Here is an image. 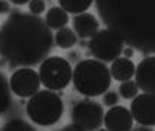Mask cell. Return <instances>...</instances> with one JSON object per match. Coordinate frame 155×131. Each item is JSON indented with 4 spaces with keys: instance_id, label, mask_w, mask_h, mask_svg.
<instances>
[{
    "instance_id": "14",
    "label": "cell",
    "mask_w": 155,
    "mask_h": 131,
    "mask_svg": "<svg viewBox=\"0 0 155 131\" xmlns=\"http://www.w3.org/2000/svg\"><path fill=\"white\" fill-rule=\"evenodd\" d=\"M68 22H70V16L60 6L51 7L47 12V16H45V23L48 25L49 29H54V31L60 29V28L67 26Z\"/></svg>"
},
{
    "instance_id": "7",
    "label": "cell",
    "mask_w": 155,
    "mask_h": 131,
    "mask_svg": "<svg viewBox=\"0 0 155 131\" xmlns=\"http://www.w3.org/2000/svg\"><path fill=\"white\" fill-rule=\"evenodd\" d=\"M104 111L99 102L91 99L78 101L71 109V122L80 127L83 131L99 130L103 125Z\"/></svg>"
},
{
    "instance_id": "12",
    "label": "cell",
    "mask_w": 155,
    "mask_h": 131,
    "mask_svg": "<svg viewBox=\"0 0 155 131\" xmlns=\"http://www.w3.org/2000/svg\"><path fill=\"white\" fill-rule=\"evenodd\" d=\"M100 29V22L94 15L83 12L77 13L73 18V31L81 40H88Z\"/></svg>"
},
{
    "instance_id": "1",
    "label": "cell",
    "mask_w": 155,
    "mask_h": 131,
    "mask_svg": "<svg viewBox=\"0 0 155 131\" xmlns=\"http://www.w3.org/2000/svg\"><path fill=\"white\" fill-rule=\"evenodd\" d=\"M45 19L26 12L12 13L0 26V57L10 67H34L54 48Z\"/></svg>"
},
{
    "instance_id": "26",
    "label": "cell",
    "mask_w": 155,
    "mask_h": 131,
    "mask_svg": "<svg viewBox=\"0 0 155 131\" xmlns=\"http://www.w3.org/2000/svg\"><path fill=\"white\" fill-rule=\"evenodd\" d=\"M9 2L16 5V6H22V5H28L29 3V0H9Z\"/></svg>"
},
{
    "instance_id": "4",
    "label": "cell",
    "mask_w": 155,
    "mask_h": 131,
    "mask_svg": "<svg viewBox=\"0 0 155 131\" xmlns=\"http://www.w3.org/2000/svg\"><path fill=\"white\" fill-rule=\"evenodd\" d=\"M28 118L39 127H51L61 119L64 114V101L55 90L42 89L29 98L26 104Z\"/></svg>"
},
{
    "instance_id": "16",
    "label": "cell",
    "mask_w": 155,
    "mask_h": 131,
    "mask_svg": "<svg viewBox=\"0 0 155 131\" xmlns=\"http://www.w3.org/2000/svg\"><path fill=\"white\" fill-rule=\"evenodd\" d=\"M10 106H12V90L7 77L0 70V115L6 114L10 109Z\"/></svg>"
},
{
    "instance_id": "6",
    "label": "cell",
    "mask_w": 155,
    "mask_h": 131,
    "mask_svg": "<svg viewBox=\"0 0 155 131\" xmlns=\"http://www.w3.org/2000/svg\"><path fill=\"white\" fill-rule=\"evenodd\" d=\"M88 53L96 60L103 63H112L120 57L125 41L113 29H99L91 38H88Z\"/></svg>"
},
{
    "instance_id": "11",
    "label": "cell",
    "mask_w": 155,
    "mask_h": 131,
    "mask_svg": "<svg viewBox=\"0 0 155 131\" xmlns=\"http://www.w3.org/2000/svg\"><path fill=\"white\" fill-rule=\"evenodd\" d=\"M135 83L139 90L147 93L155 92V57L149 54L141 63L135 66Z\"/></svg>"
},
{
    "instance_id": "10",
    "label": "cell",
    "mask_w": 155,
    "mask_h": 131,
    "mask_svg": "<svg viewBox=\"0 0 155 131\" xmlns=\"http://www.w3.org/2000/svg\"><path fill=\"white\" fill-rule=\"evenodd\" d=\"M103 125L109 131H129L134 128V118L125 106H110L103 115Z\"/></svg>"
},
{
    "instance_id": "20",
    "label": "cell",
    "mask_w": 155,
    "mask_h": 131,
    "mask_svg": "<svg viewBox=\"0 0 155 131\" xmlns=\"http://www.w3.org/2000/svg\"><path fill=\"white\" fill-rule=\"evenodd\" d=\"M28 7H29V13L35 15V16H41L45 12L47 5H45V0H29Z\"/></svg>"
},
{
    "instance_id": "25",
    "label": "cell",
    "mask_w": 155,
    "mask_h": 131,
    "mask_svg": "<svg viewBox=\"0 0 155 131\" xmlns=\"http://www.w3.org/2000/svg\"><path fill=\"white\" fill-rule=\"evenodd\" d=\"M62 130H64V131H83L80 127H78L77 124H74V122H71V124L65 125V127H64Z\"/></svg>"
},
{
    "instance_id": "9",
    "label": "cell",
    "mask_w": 155,
    "mask_h": 131,
    "mask_svg": "<svg viewBox=\"0 0 155 131\" xmlns=\"http://www.w3.org/2000/svg\"><path fill=\"white\" fill-rule=\"evenodd\" d=\"M130 115L134 122L139 125L154 127L155 125V95L154 93H138L130 99Z\"/></svg>"
},
{
    "instance_id": "23",
    "label": "cell",
    "mask_w": 155,
    "mask_h": 131,
    "mask_svg": "<svg viewBox=\"0 0 155 131\" xmlns=\"http://www.w3.org/2000/svg\"><path fill=\"white\" fill-rule=\"evenodd\" d=\"M122 54H123V57H126V58H132L134 54H135V50H134V47H123Z\"/></svg>"
},
{
    "instance_id": "2",
    "label": "cell",
    "mask_w": 155,
    "mask_h": 131,
    "mask_svg": "<svg viewBox=\"0 0 155 131\" xmlns=\"http://www.w3.org/2000/svg\"><path fill=\"white\" fill-rule=\"evenodd\" d=\"M100 18L125 44L143 54L155 45V0H96Z\"/></svg>"
},
{
    "instance_id": "3",
    "label": "cell",
    "mask_w": 155,
    "mask_h": 131,
    "mask_svg": "<svg viewBox=\"0 0 155 131\" xmlns=\"http://www.w3.org/2000/svg\"><path fill=\"white\" fill-rule=\"evenodd\" d=\"M71 83L74 89L86 98H96L103 95L112 84V76L106 63L96 58H86L77 61Z\"/></svg>"
},
{
    "instance_id": "21",
    "label": "cell",
    "mask_w": 155,
    "mask_h": 131,
    "mask_svg": "<svg viewBox=\"0 0 155 131\" xmlns=\"http://www.w3.org/2000/svg\"><path fill=\"white\" fill-rule=\"evenodd\" d=\"M103 104L106 105V106H115V105L119 104V93H116L113 90H106L104 93H103Z\"/></svg>"
},
{
    "instance_id": "22",
    "label": "cell",
    "mask_w": 155,
    "mask_h": 131,
    "mask_svg": "<svg viewBox=\"0 0 155 131\" xmlns=\"http://www.w3.org/2000/svg\"><path fill=\"white\" fill-rule=\"evenodd\" d=\"M10 12V5L7 0H0V13L5 15V13H9Z\"/></svg>"
},
{
    "instance_id": "8",
    "label": "cell",
    "mask_w": 155,
    "mask_h": 131,
    "mask_svg": "<svg viewBox=\"0 0 155 131\" xmlns=\"http://www.w3.org/2000/svg\"><path fill=\"white\" fill-rule=\"evenodd\" d=\"M12 93L20 99H29L41 89V79L38 71L32 67H18L9 79Z\"/></svg>"
},
{
    "instance_id": "19",
    "label": "cell",
    "mask_w": 155,
    "mask_h": 131,
    "mask_svg": "<svg viewBox=\"0 0 155 131\" xmlns=\"http://www.w3.org/2000/svg\"><path fill=\"white\" fill-rule=\"evenodd\" d=\"M35 128L32 124H29L23 119H9L7 122L3 124L2 131H35Z\"/></svg>"
},
{
    "instance_id": "13",
    "label": "cell",
    "mask_w": 155,
    "mask_h": 131,
    "mask_svg": "<svg viewBox=\"0 0 155 131\" xmlns=\"http://www.w3.org/2000/svg\"><path fill=\"white\" fill-rule=\"evenodd\" d=\"M109 71H110L112 79H115L116 82L129 80L135 74V64L130 58H126L122 55V57H117L112 61Z\"/></svg>"
},
{
    "instance_id": "17",
    "label": "cell",
    "mask_w": 155,
    "mask_h": 131,
    "mask_svg": "<svg viewBox=\"0 0 155 131\" xmlns=\"http://www.w3.org/2000/svg\"><path fill=\"white\" fill-rule=\"evenodd\" d=\"M94 0H58L60 7H62L67 13H83L91 7Z\"/></svg>"
},
{
    "instance_id": "27",
    "label": "cell",
    "mask_w": 155,
    "mask_h": 131,
    "mask_svg": "<svg viewBox=\"0 0 155 131\" xmlns=\"http://www.w3.org/2000/svg\"><path fill=\"white\" fill-rule=\"evenodd\" d=\"M87 44H88V42H87V41H84V40H83V41L80 42V45H81V47H87Z\"/></svg>"
},
{
    "instance_id": "18",
    "label": "cell",
    "mask_w": 155,
    "mask_h": 131,
    "mask_svg": "<svg viewBox=\"0 0 155 131\" xmlns=\"http://www.w3.org/2000/svg\"><path fill=\"white\" fill-rule=\"evenodd\" d=\"M119 93H120V98L126 99V101H130L132 98H135L139 93V88L135 83V80H132V79L123 80L119 84Z\"/></svg>"
},
{
    "instance_id": "5",
    "label": "cell",
    "mask_w": 155,
    "mask_h": 131,
    "mask_svg": "<svg viewBox=\"0 0 155 131\" xmlns=\"http://www.w3.org/2000/svg\"><path fill=\"white\" fill-rule=\"evenodd\" d=\"M39 79L41 84L45 89L62 90L71 83L73 67L67 58L61 55H48L39 63Z\"/></svg>"
},
{
    "instance_id": "15",
    "label": "cell",
    "mask_w": 155,
    "mask_h": 131,
    "mask_svg": "<svg viewBox=\"0 0 155 131\" xmlns=\"http://www.w3.org/2000/svg\"><path fill=\"white\" fill-rule=\"evenodd\" d=\"M54 44L61 50H70L77 44V35L71 28H60L54 35Z\"/></svg>"
},
{
    "instance_id": "24",
    "label": "cell",
    "mask_w": 155,
    "mask_h": 131,
    "mask_svg": "<svg viewBox=\"0 0 155 131\" xmlns=\"http://www.w3.org/2000/svg\"><path fill=\"white\" fill-rule=\"evenodd\" d=\"M68 61L70 63H77L78 60H80V54H78V51H70L68 53Z\"/></svg>"
}]
</instances>
